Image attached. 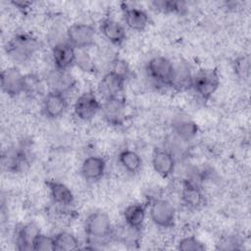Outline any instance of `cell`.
<instances>
[{"label": "cell", "mask_w": 251, "mask_h": 251, "mask_svg": "<svg viewBox=\"0 0 251 251\" xmlns=\"http://www.w3.org/2000/svg\"><path fill=\"white\" fill-rule=\"evenodd\" d=\"M13 5H15L17 8L25 11L26 10L27 8H29V5L31 4L30 2H26V1H13L12 2Z\"/></svg>", "instance_id": "34"}, {"label": "cell", "mask_w": 251, "mask_h": 251, "mask_svg": "<svg viewBox=\"0 0 251 251\" xmlns=\"http://www.w3.org/2000/svg\"><path fill=\"white\" fill-rule=\"evenodd\" d=\"M84 231L91 242H100L113 235L114 229L109 215L102 211L90 213L84 222Z\"/></svg>", "instance_id": "2"}, {"label": "cell", "mask_w": 251, "mask_h": 251, "mask_svg": "<svg viewBox=\"0 0 251 251\" xmlns=\"http://www.w3.org/2000/svg\"><path fill=\"white\" fill-rule=\"evenodd\" d=\"M76 49L68 41L56 44L52 49V59L56 69L69 71L75 65Z\"/></svg>", "instance_id": "14"}, {"label": "cell", "mask_w": 251, "mask_h": 251, "mask_svg": "<svg viewBox=\"0 0 251 251\" xmlns=\"http://www.w3.org/2000/svg\"><path fill=\"white\" fill-rule=\"evenodd\" d=\"M147 75L160 85L170 86L174 72V64L164 56H155L146 64Z\"/></svg>", "instance_id": "6"}, {"label": "cell", "mask_w": 251, "mask_h": 251, "mask_svg": "<svg viewBox=\"0 0 251 251\" xmlns=\"http://www.w3.org/2000/svg\"><path fill=\"white\" fill-rule=\"evenodd\" d=\"M104 120L112 126H121L126 116V102L121 96L104 99L101 110Z\"/></svg>", "instance_id": "7"}, {"label": "cell", "mask_w": 251, "mask_h": 251, "mask_svg": "<svg viewBox=\"0 0 251 251\" xmlns=\"http://www.w3.org/2000/svg\"><path fill=\"white\" fill-rule=\"evenodd\" d=\"M149 216L155 226L170 228L175 225L176 209L166 199H153L149 204Z\"/></svg>", "instance_id": "5"}, {"label": "cell", "mask_w": 251, "mask_h": 251, "mask_svg": "<svg viewBox=\"0 0 251 251\" xmlns=\"http://www.w3.org/2000/svg\"><path fill=\"white\" fill-rule=\"evenodd\" d=\"M176 160L167 149H156L152 156V167L162 177H169L175 171Z\"/></svg>", "instance_id": "16"}, {"label": "cell", "mask_w": 251, "mask_h": 251, "mask_svg": "<svg viewBox=\"0 0 251 251\" xmlns=\"http://www.w3.org/2000/svg\"><path fill=\"white\" fill-rule=\"evenodd\" d=\"M46 185L54 203L63 207L71 206L74 203L75 197L72 190L63 182L49 179L46 180Z\"/></svg>", "instance_id": "22"}, {"label": "cell", "mask_w": 251, "mask_h": 251, "mask_svg": "<svg viewBox=\"0 0 251 251\" xmlns=\"http://www.w3.org/2000/svg\"><path fill=\"white\" fill-rule=\"evenodd\" d=\"M3 165L7 168L8 171L19 172L24 169V166L27 164L26 156L23 148L20 147H11L6 153H4Z\"/></svg>", "instance_id": "24"}, {"label": "cell", "mask_w": 251, "mask_h": 251, "mask_svg": "<svg viewBox=\"0 0 251 251\" xmlns=\"http://www.w3.org/2000/svg\"><path fill=\"white\" fill-rule=\"evenodd\" d=\"M75 65H76L82 72L93 74L97 71L94 61L89 56V54L83 50H79V52L76 51V58H75Z\"/></svg>", "instance_id": "29"}, {"label": "cell", "mask_w": 251, "mask_h": 251, "mask_svg": "<svg viewBox=\"0 0 251 251\" xmlns=\"http://www.w3.org/2000/svg\"><path fill=\"white\" fill-rule=\"evenodd\" d=\"M40 233V228L35 223L22 225L16 231V247L21 251L33 250V243Z\"/></svg>", "instance_id": "17"}, {"label": "cell", "mask_w": 251, "mask_h": 251, "mask_svg": "<svg viewBox=\"0 0 251 251\" xmlns=\"http://www.w3.org/2000/svg\"><path fill=\"white\" fill-rule=\"evenodd\" d=\"M43 90L41 79L34 74L25 75L24 93L28 96H36Z\"/></svg>", "instance_id": "27"}, {"label": "cell", "mask_w": 251, "mask_h": 251, "mask_svg": "<svg viewBox=\"0 0 251 251\" xmlns=\"http://www.w3.org/2000/svg\"><path fill=\"white\" fill-rule=\"evenodd\" d=\"M100 110L101 103L93 91H85L81 93L74 105L75 115L83 122L92 120Z\"/></svg>", "instance_id": "8"}, {"label": "cell", "mask_w": 251, "mask_h": 251, "mask_svg": "<svg viewBox=\"0 0 251 251\" xmlns=\"http://www.w3.org/2000/svg\"><path fill=\"white\" fill-rule=\"evenodd\" d=\"M126 81V79L124 76L110 70L99 81L98 91L104 97V99L120 96L125 89Z\"/></svg>", "instance_id": "12"}, {"label": "cell", "mask_w": 251, "mask_h": 251, "mask_svg": "<svg viewBox=\"0 0 251 251\" xmlns=\"http://www.w3.org/2000/svg\"><path fill=\"white\" fill-rule=\"evenodd\" d=\"M100 30L103 36L113 45H122L126 38V31L123 25L111 18H105L101 22Z\"/></svg>", "instance_id": "18"}, {"label": "cell", "mask_w": 251, "mask_h": 251, "mask_svg": "<svg viewBox=\"0 0 251 251\" xmlns=\"http://www.w3.org/2000/svg\"><path fill=\"white\" fill-rule=\"evenodd\" d=\"M180 198L182 204L190 210H196L205 203V196L200 186L192 179H184L181 184Z\"/></svg>", "instance_id": "11"}, {"label": "cell", "mask_w": 251, "mask_h": 251, "mask_svg": "<svg viewBox=\"0 0 251 251\" xmlns=\"http://www.w3.org/2000/svg\"><path fill=\"white\" fill-rule=\"evenodd\" d=\"M25 75L17 67H9L1 73V88L10 97H17L24 93Z\"/></svg>", "instance_id": "9"}, {"label": "cell", "mask_w": 251, "mask_h": 251, "mask_svg": "<svg viewBox=\"0 0 251 251\" xmlns=\"http://www.w3.org/2000/svg\"><path fill=\"white\" fill-rule=\"evenodd\" d=\"M172 129L173 134L176 136L189 141L193 137H195L198 133V126L197 124L187 116H177L172 121Z\"/></svg>", "instance_id": "20"}, {"label": "cell", "mask_w": 251, "mask_h": 251, "mask_svg": "<svg viewBox=\"0 0 251 251\" xmlns=\"http://www.w3.org/2000/svg\"><path fill=\"white\" fill-rule=\"evenodd\" d=\"M151 4L156 10L163 13H181L185 3L175 0H157Z\"/></svg>", "instance_id": "28"}, {"label": "cell", "mask_w": 251, "mask_h": 251, "mask_svg": "<svg viewBox=\"0 0 251 251\" xmlns=\"http://www.w3.org/2000/svg\"><path fill=\"white\" fill-rule=\"evenodd\" d=\"M96 30L89 24L75 23L67 29V40L77 50H84L95 43Z\"/></svg>", "instance_id": "4"}, {"label": "cell", "mask_w": 251, "mask_h": 251, "mask_svg": "<svg viewBox=\"0 0 251 251\" xmlns=\"http://www.w3.org/2000/svg\"><path fill=\"white\" fill-rule=\"evenodd\" d=\"M34 251H55L54 236H49L44 233H39L33 243Z\"/></svg>", "instance_id": "31"}, {"label": "cell", "mask_w": 251, "mask_h": 251, "mask_svg": "<svg viewBox=\"0 0 251 251\" xmlns=\"http://www.w3.org/2000/svg\"><path fill=\"white\" fill-rule=\"evenodd\" d=\"M106 162L100 156H89L85 158L81 164L80 172L86 180H99L105 174Z\"/></svg>", "instance_id": "21"}, {"label": "cell", "mask_w": 251, "mask_h": 251, "mask_svg": "<svg viewBox=\"0 0 251 251\" xmlns=\"http://www.w3.org/2000/svg\"><path fill=\"white\" fill-rule=\"evenodd\" d=\"M119 163L129 174H136L139 172L142 160L140 156L133 150L124 149L119 153Z\"/></svg>", "instance_id": "25"}, {"label": "cell", "mask_w": 251, "mask_h": 251, "mask_svg": "<svg viewBox=\"0 0 251 251\" xmlns=\"http://www.w3.org/2000/svg\"><path fill=\"white\" fill-rule=\"evenodd\" d=\"M56 251H71L79 248V240L69 231H60L54 236Z\"/></svg>", "instance_id": "26"}, {"label": "cell", "mask_w": 251, "mask_h": 251, "mask_svg": "<svg viewBox=\"0 0 251 251\" xmlns=\"http://www.w3.org/2000/svg\"><path fill=\"white\" fill-rule=\"evenodd\" d=\"M111 71L119 74L120 75L124 76L126 79H127V77L129 75L128 65L126 64V61H124L122 59H115L113 61V68Z\"/></svg>", "instance_id": "33"}, {"label": "cell", "mask_w": 251, "mask_h": 251, "mask_svg": "<svg viewBox=\"0 0 251 251\" xmlns=\"http://www.w3.org/2000/svg\"><path fill=\"white\" fill-rule=\"evenodd\" d=\"M192 77L193 75L187 63L178 62L176 65L174 64V72L170 82V87L177 91L190 89L192 86Z\"/></svg>", "instance_id": "19"}, {"label": "cell", "mask_w": 251, "mask_h": 251, "mask_svg": "<svg viewBox=\"0 0 251 251\" xmlns=\"http://www.w3.org/2000/svg\"><path fill=\"white\" fill-rule=\"evenodd\" d=\"M177 249L181 251H203L206 247L202 241L191 235L181 238L177 243Z\"/></svg>", "instance_id": "30"}, {"label": "cell", "mask_w": 251, "mask_h": 251, "mask_svg": "<svg viewBox=\"0 0 251 251\" xmlns=\"http://www.w3.org/2000/svg\"><path fill=\"white\" fill-rule=\"evenodd\" d=\"M147 205L143 203H133L128 205L124 211V220L126 226L139 231L144 224Z\"/></svg>", "instance_id": "23"}, {"label": "cell", "mask_w": 251, "mask_h": 251, "mask_svg": "<svg viewBox=\"0 0 251 251\" xmlns=\"http://www.w3.org/2000/svg\"><path fill=\"white\" fill-rule=\"evenodd\" d=\"M122 11L125 23L130 29L142 31L148 25L149 17L144 10L138 7L129 6L126 3H123Z\"/></svg>", "instance_id": "15"}, {"label": "cell", "mask_w": 251, "mask_h": 251, "mask_svg": "<svg viewBox=\"0 0 251 251\" xmlns=\"http://www.w3.org/2000/svg\"><path fill=\"white\" fill-rule=\"evenodd\" d=\"M39 41L28 33L16 34L6 45L7 54L16 62L29 60L39 49Z\"/></svg>", "instance_id": "1"}, {"label": "cell", "mask_w": 251, "mask_h": 251, "mask_svg": "<svg viewBox=\"0 0 251 251\" xmlns=\"http://www.w3.org/2000/svg\"><path fill=\"white\" fill-rule=\"evenodd\" d=\"M233 70L235 75L239 78H245L250 72V60L249 56H240L233 62Z\"/></svg>", "instance_id": "32"}, {"label": "cell", "mask_w": 251, "mask_h": 251, "mask_svg": "<svg viewBox=\"0 0 251 251\" xmlns=\"http://www.w3.org/2000/svg\"><path fill=\"white\" fill-rule=\"evenodd\" d=\"M45 80L50 91H56L63 94L71 91L75 85V79L69 71L58 70L56 68L47 74Z\"/></svg>", "instance_id": "10"}, {"label": "cell", "mask_w": 251, "mask_h": 251, "mask_svg": "<svg viewBox=\"0 0 251 251\" xmlns=\"http://www.w3.org/2000/svg\"><path fill=\"white\" fill-rule=\"evenodd\" d=\"M220 86V75L216 69H201L192 77L191 88L203 100H209Z\"/></svg>", "instance_id": "3"}, {"label": "cell", "mask_w": 251, "mask_h": 251, "mask_svg": "<svg viewBox=\"0 0 251 251\" xmlns=\"http://www.w3.org/2000/svg\"><path fill=\"white\" fill-rule=\"evenodd\" d=\"M68 108L66 95L56 91H49L43 99L42 110L48 119H58L65 114Z\"/></svg>", "instance_id": "13"}]
</instances>
